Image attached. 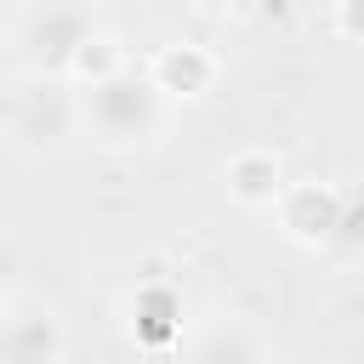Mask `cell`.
<instances>
[{
	"label": "cell",
	"mask_w": 364,
	"mask_h": 364,
	"mask_svg": "<svg viewBox=\"0 0 364 364\" xmlns=\"http://www.w3.org/2000/svg\"><path fill=\"white\" fill-rule=\"evenodd\" d=\"M222 188L245 210H273L284 193V159L273 148H239L222 159Z\"/></svg>",
	"instance_id": "obj_7"
},
{
	"label": "cell",
	"mask_w": 364,
	"mask_h": 364,
	"mask_svg": "<svg viewBox=\"0 0 364 364\" xmlns=\"http://www.w3.org/2000/svg\"><path fill=\"white\" fill-rule=\"evenodd\" d=\"M131 336L154 353L182 336V290L171 279H142L131 290Z\"/></svg>",
	"instance_id": "obj_8"
},
{
	"label": "cell",
	"mask_w": 364,
	"mask_h": 364,
	"mask_svg": "<svg viewBox=\"0 0 364 364\" xmlns=\"http://www.w3.org/2000/svg\"><path fill=\"white\" fill-rule=\"evenodd\" d=\"M68 136H80V108H74V85L63 74H23L11 80V131L6 142L28 159H46L57 148H68Z\"/></svg>",
	"instance_id": "obj_2"
},
{
	"label": "cell",
	"mask_w": 364,
	"mask_h": 364,
	"mask_svg": "<svg viewBox=\"0 0 364 364\" xmlns=\"http://www.w3.org/2000/svg\"><path fill=\"white\" fill-rule=\"evenodd\" d=\"M11 131V74H0V142Z\"/></svg>",
	"instance_id": "obj_12"
},
{
	"label": "cell",
	"mask_w": 364,
	"mask_h": 364,
	"mask_svg": "<svg viewBox=\"0 0 364 364\" xmlns=\"http://www.w3.org/2000/svg\"><path fill=\"white\" fill-rule=\"evenodd\" d=\"M74 108H80V131L97 142V148H142L165 131V102L154 97L148 74L142 68H119L108 80H91V85H74Z\"/></svg>",
	"instance_id": "obj_1"
},
{
	"label": "cell",
	"mask_w": 364,
	"mask_h": 364,
	"mask_svg": "<svg viewBox=\"0 0 364 364\" xmlns=\"http://www.w3.org/2000/svg\"><path fill=\"white\" fill-rule=\"evenodd\" d=\"M68 358V330L51 301H6L0 313V364H63Z\"/></svg>",
	"instance_id": "obj_5"
},
{
	"label": "cell",
	"mask_w": 364,
	"mask_h": 364,
	"mask_svg": "<svg viewBox=\"0 0 364 364\" xmlns=\"http://www.w3.org/2000/svg\"><path fill=\"white\" fill-rule=\"evenodd\" d=\"M336 34L358 40V0H336Z\"/></svg>",
	"instance_id": "obj_11"
},
{
	"label": "cell",
	"mask_w": 364,
	"mask_h": 364,
	"mask_svg": "<svg viewBox=\"0 0 364 364\" xmlns=\"http://www.w3.org/2000/svg\"><path fill=\"white\" fill-rule=\"evenodd\" d=\"M193 364H273V353L245 318H216L193 341Z\"/></svg>",
	"instance_id": "obj_9"
},
{
	"label": "cell",
	"mask_w": 364,
	"mask_h": 364,
	"mask_svg": "<svg viewBox=\"0 0 364 364\" xmlns=\"http://www.w3.org/2000/svg\"><path fill=\"white\" fill-rule=\"evenodd\" d=\"M91 34H97V17L85 0H34L17 23V46L28 57V74H63V80H68L74 51Z\"/></svg>",
	"instance_id": "obj_4"
},
{
	"label": "cell",
	"mask_w": 364,
	"mask_h": 364,
	"mask_svg": "<svg viewBox=\"0 0 364 364\" xmlns=\"http://www.w3.org/2000/svg\"><path fill=\"white\" fill-rule=\"evenodd\" d=\"M142 74H148V85H154L159 102H199V97H210L222 63L205 46H193V40H171V46H159L148 57Z\"/></svg>",
	"instance_id": "obj_6"
},
{
	"label": "cell",
	"mask_w": 364,
	"mask_h": 364,
	"mask_svg": "<svg viewBox=\"0 0 364 364\" xmlns=\"http://www.w3.org/2000/svg\"><path fill=\"white\" fill-rule=\"evenodd\" d=\"M0 313H6V296H0Z\"/></svg>",
	"instance_id": "obj_13"
},
{
	"label": "cell",
	"mask_w": 364,
	"mask_h": 364,
	"mask_svg": "<svg viewBox=\"0 0 364 364\" xmlns=\"http://www.w3.org/2000/svg\"><path fill=\"white\" fill-rule=\"evenodd\" d=\"M131 57H125V46L114 40V34H91L80 51H74V63H68V85H91V80H108V74H119Z\"/></svg>",
	"instance_id": "obj_10"
},
{
	"label": "cell",
	"mask_w": 364,
	"mask_h": 364,
	"mask_svg": "<svg viewBox=\"0 0 364 364\" xmlns=\"http://www.w3.org/2000/svg\"><path fill=\"white\" fill-rule=\"evenodd\" d=\"M273 210H279V233L301 250H353L358 245V205L336 182H284Z\"/></svg>",
	"instance_id": "obj_3"
}]
</instances>
